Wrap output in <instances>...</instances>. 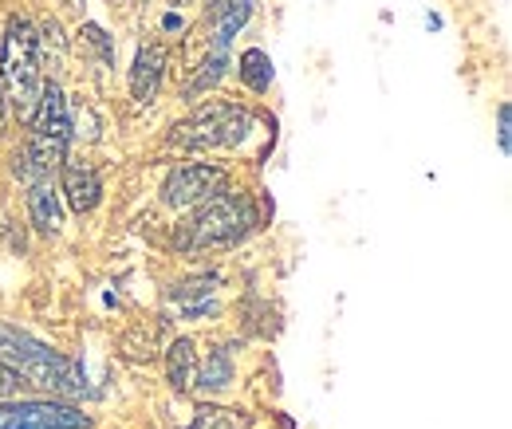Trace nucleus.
I'll return each instance as SVG.
<instances>
[{"label": "nucleus", "mask_w": 512, "mask_h": 429, "mask_svg": "<svg viewBox=\"0 0 512 429\" xmlns=\"http://www.w3.org/2000/svg\"><path fill=\"white\" fill-rule=\"evenodd\" d=\"M28 217L36 225V233L56 237L64 229V197H60V189L52 182L28 185Z\"/></svg>", "instance_id": "9b49d317"}, {"label": "nucleus", "mask_w": 512, "mask_h": 429, "mask_svg": "<svg viewBox=\"0 0 512 429\" xmlns=\"http://www.w3.org/2000/svg\"><path fill=\"white\" fill-rule=\"evenodd\" d=\"M64 162H67L64 142L32 134V138L12 154V178H20V182H28V185L52 182V174H60Z\"/></svg>", "instance_id": "0eeeda50"}, {"label": "nucleus", "mask_w": 512, "mask_h": 429, "mask_svg": "<svg viewBox=\"0 0 512 429\" xmlns=\"http://www.w3.org/2000/svg\"><path fill=\"white\" fill-rule=\"evenodd\" d=\"M241 83H245L249 91H256V95H264V91L272 87V60H268L264 48L241 52Z\"/></svg>", "instance_id": "2eb2a0df"}, {"label": "nucleus", "mask_w": 512, "mask_h": 429, "mask_svg": "<svg viewBox=\"0 0 512 429\" xmlns=\"http://www.w3.org/2000/svg\"><path fill=\"white\" fill-rule=\"evenodd\" d=\"M166 63H170V52L162 44H142L134 52V63H130V95L138 103H150L166 79Z\"/></svg>", "instance_id": "1a4fd4ad"}, {"label": "nucleus", "mask_w": 512, "mask_h": 429, "mask_svg": "<svg viewBox=\"0 0 512 429\" xmlns=\"http://www.w3.org/2000/svg\"><path fill=\"white\" fill-rule=\"evenodd\" d=\"M225 67H229V56H225V48H213L201 67H197V75L190 79V87H186V95L197 99V95H205V91H213L217 83H221V75H225Z\"/></svg>", "instance_id": "dca6fc26"}, {"label": "nucleus", "mask_w": 512, "mask_h": 429, "mask_svg": "<svg viewBox=\"0 0 512 429\" xmlns=\"http://www.w3.org/2000/svg\"><path fill=\"white\" fill-rule=\"evenodd\" d=\"M229 386H233V355H229L225 347H217V351H209V363H205V367H197V382H193V390L221 394V390H229Z\"/></svg>", "instance_id": "4468645a"}, {"label": "nucleus", "mask_w": 512, "mask_h": 429, "mask_svg": "<svg viewBox=\"0 0 512 429\" xmlns=\"http://www.w3.org/2000/svg\"><path fill=\"white\" fill-rule=\"evenodd\" d=\"M497 138H501V150L509 154V103H501L497 111Z\"/></svg>", "instance_id": "4be33fe9"}, {"label": "nucleus", "mask_w": 512, "mask_h": 429, "mask_svg": "<svg viewBox=\"0 0 512 429\" xmlns=\"http://www.w3.org/2000/svg\"><path fill=\"white\" fill-rule=\"evenodd\" d=\"M0 83H4V99L32 119L44 75H40V40L36 28L24 16H12L4 28V44H0Z\"/></svg>", "instance_id": "7ed1b4c3"}, {"label": "nucleus", "mask_w": 512, "mask_h": 429, "mask_svg": "<svg viewBox=\"0 0 512 429\" xmlns=\"http://www.w3.org/2000/svg\"><path fill=\"white\" fill-rule=\"evenodd\" d=\"M60 174H64L60 197H64L79 217H83V213H91V209L103 201V182H99V174H95L91 166H83V162H64V166H60Z\"/></svg>", "instance_id": "9d476101"}, {"label": "nucleus", "mask_w": 512, "mask_h": 429, "mask_svg": "<svg viewBox=\"0 0 512 429\" xmlns=\"http://www.w3.org/2000/svg\"><path fill=\"white\" fill-rule=\"evenodd\" d=\"M83 40H87V48H95L103 60H115V48H111V40H107V32L103 28H95V24H87L83 32H79Z\"/></svg>", "instance_id": "aec40b11"}, {"label": "nucleus", "mask_w": 512, "mask_h": 429, "mask_svg": "<svg viewBox=\"0 0 512 429\" xmlns=\"http://www.w3.org/2000/svg\"><path fill=\"white\" fill-rule=\"evenodd\" d=\"M67 4H71V8H83V4H87V0H67Z\"/></svg>", "instance_id": "393cba45"}, {"label": "nucleus", "mask_w": 512, "mask_h": 429, "mask_svg": "<svg viewBox=\"0 0 512 429\" xmlns=\"http://www.w3.org/2000/svg\"><path fill=\"white\" fill-rule=\"evenodd\" d=\"M166 378L178 394H190L193 382H197V347L193 339H174L166 347Z\"/></svg>", "instance_id": "f8f14e48"}, {"label": "nucleus", "mask_w": 512, "mask_h": 429, "mask_svg": "<svg viewBox=\"0 0 512 429\" xmlns=\"http://www.w3.org/2000/svg\"><path fill=\"white\" fill-rule=\"evenodd\" d=\"M209 292H213V280L209 276H201V280H186V284H174V300L178 304H190V300H209Z\"/></svg>", "instance_id": "6ab92c4d"}, {"label": "nucleus", "mask_w": 512, "mask_h": 429, "mask_svg": "<svg viewBox=\"0 0 512 429\" xmlns=\"http://www.w3.org/2000/svg\"><path fill=\"white\" fill-rule=\"evenodd\" d=\"M245 414L225 410V406H197L193 414V429H245Z\"/></svg>", "instance_id": "f3484780"}, {"label": "nucleus", "mask_w": 512, "mask_h": 429, "mask_svg": "<svg viewBox=\"0 0 512 429\" xmlns=\"http://www.w3.org/2000/svg\"><path fill=\"white\" fill-rule=\"evenodd\" d=\"M16 386H20V378L12 374V370L0 363V402H8V398H16Z\"/></svg>", "instance_id": "412c9836"}, {"label": "nucleus", "mask_w": 512, "mask_h": 429, "mask_svg": "<svg viewBox=\"0 0 512 429\" xmlns=\"http://www.w3.org/2000/svg\"><path fill=\"white\" fill-rule=\"evenodd\" d=\"M221 189H229V170L217 162H186L178 170H170V178L162 182V205L166 209H197L201 201L217 197Z\"/></svg>", "instance_id": "39448f33"}, {"label": "nucleus", "mask_w": 512, "mask_h": 429, "mask_svg": "<svg viewBox=\"0 0 512 429\" xmlns=\"http://www.w3.org/2000/svg\"><path fill=\"white\" fill-rule=\"evenodd\" d=\"M221 4H225V0H209V12H217V8H221Z\"/></svg>", "instance_id": "b1692460"}, {"label": "nucleus", "mask_w": 512, "mask_h": 429, "mask_svg": "<svg viewBox=\"0 0 512 429\" xmlns=\"http://www.w3.org/2000/svg\"><path fill=\"white\" fill-rule=\"evenodd\" d=\"M213 20H217V40H213V48H229V40L249 24V16H253V0H225L217 12H209Z\"/></svg>", "instance_id": "ddd939ff"}, {"label": "nucleus", "mask_w": 512, "mask_h": 429, "mask_svg": "<svg viewBox=\"0 0 512 429\" xmlns=\"http://www.w3.org/2000/svg\"><path fill=\"white\" fill-rule=\"evenodd\" d=\"M32 130L40 138H56V142L71 138V107H67L60 83L40 87V99H36V111H32Z\"/></svg>", "instance_id": "6e6552de"}, {"label": "nucleus", "mask_w": 512, "mask_h": 429, "mask_svg": "<svg viewBox=\"0 0 512 429\" xmlns=\"http://www.w3.org/2000/svg\"><path fill=\"white\" fill-rule=\"evenodd\" d=\"M0 363L16 378L48 390L52 398L71 402V398L87 394V374H83L79 363H71L67 355L44 347L40 339H32V335H24L16 327H4V323H0Z\"/></svg>", "instance_id": "f257e3e1"}, {"label": "nucleus", "mask_w": 512, "mask_h": 429, "mask_svg": "<svg viewBox=\"0 0 512 429\" xmlns=\"http://www.w3.org/2000/svg\"><path fill=\"white\" fill-rule=\"evenodd\" d=\"M0 429H91V418L64 398L0 402Z\"/></svg>", "instance_id": "423d86ee"}, {"label": "nucleus", "mask_w": 512, "mask_h": 429, "mask_svg": "<svg viewBox=\"0 0 512 429\" xmlns=\"http://www.w3.org/2000/svg\"><path fill=\"white\" fill-rule=\"evenodd\" d=\"M256 225L253 197L245 189H221L217 197L201 201L197 213L174 233V245L182 252H201V248H229L241 237H249Z\"/></svg>", "instance_id": "f03ea898"}, {"label": "nucleus", "mask_w": 512, "mask_h": 429, "mask_svg": "<svg viewBox=\"0 0 512 429\" xmlns=\"http://www.w3.org/2000/svg\"><path fill=\"white\" fill-rule=\"evenodd\" d=\"M0 134H4V91H0Z\"/></svg>", "instance_id": "5701e85b"}, {"label": "nucleus", "mask_w": 512, "mask_h": 429, "mask_svg": "<svg viewBox=\"0 0 512 429\" xmlns=\"http://www.w3.org/2000/svg\"><path fill=\"white\" fill-rule=\"evenodd\" d=\"M253 111L233 107V103H209L201 111H193L186 123H178L170 130V146L182 150H217V146H245L249 130H253Z\"/></svg>", "instance_id": "20e7f679"}, {"label": "nucleus", "mask_w": 512, "mask_h": 429, "mask_svg": "<svg viewBox=\"0 0 512 429\" xmlns=\"http://www.w3.org/2000/svg\"><path fill=\"white\" fill-rule=\"evenodd\" d=\"M99 130H103V123H99V115L83 103V107H75L71 111V138H83V142H95L99 138Z\"/></svg>", "instance_id": "a211bd4d"}]
</instances>
